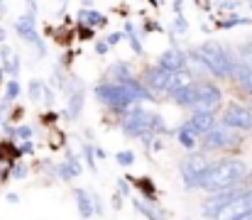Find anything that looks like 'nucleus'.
Here are the masks:
<instances>
[{
    "label": "nucleus",
    "mask_w": 252,
    "mask_h": 220,
    "mask_svg": "<svg viewBox=\"0 0 252 220\" xmlns=\"http://www.w3.org/2000/svg\"><path fill=\"white\" fill-rule=\"evenodd\" d=\"M123 132L127 137H147V135H162V132H167V127H164L162 115L130 105L123 118Z\"/></svg>",
    "instance_id": "obj_2"
},
{
    "label": "nucleus",
    "mask_w": 252,
    "mask_h": 220,
    "mask_svg": "<svg viewBox=\"0 0 252 220\" xmlns=\"http://www.w3.org/2000/svg\"><path fill=\"white\" fill-rule=\"evenodd\" d=\"M12 176H15V179H25V176H27V169L17 164V166H15V174H12Z\"/></svg>",
    "instance_id": "obj_36"
},
{
    "label": "nucleus",
    "mask_w": 252,
    "mask_h": 220,
    "mask_svg": "<svg viewBox=\"0 0 252 220\" xmlns=\"http://www.w3.org/2000/svg\"><path fill=\"white\" fill-rule=\"evenodd\" d=\"M223 125L240 130V132H248V130H252V110L243 108V105H230L223 113Z\"/></svg>",
    "instance_id": "obj_9"
},
{
    "label": "nucleus",
    "mask_w": 252,
    "mask_h": 220,
    "mask_svg": "<svg viewBox=\"0 0 252 220\" xmlns=\"http://www.w3.org/2000/svg\"><path fill=\"white\" fill-rule=\"evenodd\" d=\"M79 15H81V22H84V25H88V27H103V25L108 22V17H105L103 12L93 10V7H91V10H88V7H84Z\"/></svg>",
    "instance_id": "obj_20"
},
{
    "label": "nucleus",
    "mask_w": 252,
    "mask_h": 220,
    "mask_svg": "<svg viewBox=\"0 0 252 220\" xmlns=\"http://www.w3.org/2000/svg\"><path fill=\"white\" fill-rule=\"evenodd\" d=\"M59 171H62V174H59L62 179H71V176H74V171H71V164H69V161H66V164H62V166H59Z\"/></svg>",
    "instance_id": "obj_33"
},
{
    "label": "nucleus",
    "mask_w": 252,
    "mask_h": 220,
    "mask_svg": "<svg viewBox=\"0 0 252 220\" xmlns=\"http://www.w3.org/2000/svg\"><path fill=\"white\" fill-rule=\"evenodd\" d=\"M193 86H196V100H193L196 110H213L220 105L223 93L218 86H213V83H193Z\"/></svg>",
    "instance_id": "obj_8"
},
{
    "label": "nucleus",
    "mask_w": 252,
    "mask_h": 220,
    "mask_svg": "<svg viewBox=\"0 0 252 220\" xmlns=\"http://www.w3.org/2000/svg\"><path fill=\"white\" fill-rule=\"evenodd\" d=\"M115 161H118L120 166H132V164H135V154H132V152H118V154H115Z\"/></svg>",
    "instance_id": "obj_28"
},
{
    "label": "nucleus",
    "mask_w": 252,
    "mask_h": 220,
    "mask_svg": "<svg viewBox=\"0 0 252 220\" xmlns=\"http://www.w3.org/2000/svg\"><path fill=\"white\" fill-rule=\"evenodd\" d=\"M0 81H2V71H0Z\"/></svg>",
    "instance_id": "obj_46"
},
{
    "label": "nucleus",
    "mask_w": 252,
    "mask_h": 220,
    "mask_svg": "<svg viewBox=\"0 0 252 220\" xmlns=\"http://www.w3.org/2000/svg\"><path fill=\"white\" fill-rule=\"evenodd\" d=\"M198 5H201V7H208V0H198Z\"/></svg>",
    "instance_id": "obj_43"
},
{
    "label": "nucleus",
    "mask_w": 252,
    "mask_h": 220,
    "mask_svg": "<svg viewBox=\"0 0 252 220\" xmlns=\"http://www.w3.org/2000/svg\"><path fill=\"white\" fill-rule=\"evenodd\" d=\"M211 164L203 154H189L181 164H179V171H181V179H184V186L186 189H198L203 176L208 174Z\"/></svg>",
    "instance_id": "obj_4"
},
{
    "label": "nucleus",
    "mask_w": 252,
    "mask_h": 220,
    "mask_svg": "<svg viewBox=\"0 0 252 220\" xmlns=\"http://www.w3.org/2000/svg\"><path fill=\"white\" fill-rule=\"evenodd\" d=\"M213 123H216V118H213V113H211V110H196V113L184 123V127H181V130H184L186 135H191V137H198V135H203Z\"/></svg>",
    "instance_id": "obj_10"
},
{
    "label": "nucleus",
    "mask_w": 252,
    "mask_h": 220,
    "mask_svg": "<svg viewBox=\"0 0 252 220\" xmlns=\"http://www.w3.org/2000/svg\"><path fill=\"white\" fill-rule=\"evenodd\" d=\"M30 100H32V103L44 100L47 105H52L54 95H52V91H49V88H47L42 81H30Z\"/></svg>",
    "instance_id": "obj_18"
},
{
    "label": "nucleus",
    "mask_w": 252,
    "mask_h": 220,
    "mask_svg": "<svg viewBox=\"0 0 252 220\" xmlns=\"http://www.w3.org/2000/svg\"><path fill=\"white\" fill-rule=\"evenodd\" d=\"M20 152H22V154H32V152H34V147H32L30 140H25V145L20 147Z\"/></svg>",
    "instance_id": "obj_37"
},
{
    "label": "nucleus",
    "mask_w": 252,
    "mask_h": 220,
    "mask_svg": "<svg viewBox=\"0 0 252 220\" xmlns=\"http://www.w3.org/2000/svg\"><path fill=\"white\" fill-rule=\"evenodd\" d=\"M17 95H20V83L12 78V81L5 86V98H2V105H7V103H10V100H15Z\"/></svg>",
    "instance_id": "obj_25"
},
{
    "label": "nucleus",
    "mask_w": 252,
    "mask_h": 220,
    "mask_svg": "<svg viewBox=\"0 0 252 220\" xmlns=\"http://www.w3.org/2000/svg\"><path fill=\"white\" fill-rule=\"evenodd\" d=\"M245 176H248V164L243 159H223V161L211 164V169L203 176L198 189L216 193V191H223L228 186H238Z\"/></svg>",
    "instance_id": "obj_1"
},
{
    "label": "nucleus",
    "mask_w": 252,
    "mask_h": 220,
    "mask_svg": "<svg viewBox=\"0 0 252 220\" xmlns=\"http://www.w3.org/2000/svg\"><path fill=\"white\" fill-rule=\"evenodd\" d=\"M0 5H2V0H0Z\"/></svg>",
    "instance_id": "obj_48"
},
{
    "label": "nucleus",
    "mask_w": 252,
    "mask_h": 220,
    "mask_svg": "<svg viewBox=\"0 0 252 220\" xmlns=\"http://www.w3.org/2000/svg\"><path fill=\"white\" fill-rule=\"evenodd\" d=\"M176 27H179V30H181V32H184V30H186V22H184V20H181V17H176Z\"/></svg>",
    "instance_id": "obj_41"
},
{
    "label": "nucleus",
    "mask_w": 252,
    "mask_h": 220,
    "mask_svg": "<svg viewBox=\"0 0 252 220\" xmlns=\"http://www.w3.org/2000/svg\"><path fill=\"white\" fill-rule=\"evenodd\" d=\"M235 220H252V211H248V213H243V216H238Z\"/></svg>",
    "instance_id": "obj_42"
},
{
    "label": "nucleus",
    "mask_w": 252,
    "mask_h": 220,
    "mask_svg": "<svg viewBox=\"0 0 252 220\" xmlns=\"http://www.w3.org/2000/svg\"><path fill=\"white\" fill-rule=\"evenodd\" d=\"M250 5H252V0H250Z\"/></svg>",
    "instance_id": "obj_49"
},
{
    "label": "nucleus",
    "mask_w": 252,
    "mask_h": 220,
    "mask_svg": "<svg viewBox=\"0 0 252 220\" xmlns=\"http://www.w3.org/2000/svg\"><path fill=\"white\" fill-rule=\"evenodd\" d=\"M15 30H17V34H20L25 42H32V44L39 49V54H44V44H42V39H39V34H37V30H34V12L20 17V20L15 22Z\"/></svg>",
    "instance_id": "obj_11"
},
{
    "label": "nucleus",
    "mask_w": 252,
    "mask_h": 220,
    "mask_svg": "<svg viewBox=\"0 0 252 220\" xmlns=\"http://www.w3.org/2000/svg\"><path fill=\"white\" fill-rule=\"evenodd\" d=\"M123 86H125V91L135 98V100H150L152 98V93H150V88L147 86H142L135 76H130V78H125L123 81Z\"/></svg>",
    "instance_id": "obj_16"
},
{
    "label": "nucleus",
    "mask_w": 252,
    "mask_h": 220,
    "mask_svg": "<svg viewBox=\"0 0 252 220\" xmlns=\"http://www.w3.org/2000/svg\"><path fill=\"white\" fill-rule=\"evenodd\" d=\"M120 39H123V34H120V32H113V34H108L105 44H108V47H115V44H118Z\"/></svg>",
    "instance_id": "obj_34"
},
{
    "label": "nucleus",
    "mask_w": 252,
    "mask_h": 220,
    "mask_svg": "<svg viewBox=\"0 0 252 220\" xmlns=\"http://www.w3.org/2000/svg\"><path fill=\"white\" fill-rule=\"evenodd\" d=\"M84 110V91H74L71 98H69V110H66V118L76 120Z\"/></svg>",
    "instance_id": "obj_22"
},
{
    "label": "nucleus",
    "mask_w": 252,
    "mask_h": 220,
    "mask_svg": "<svg viewBox=\"0 0 252 220\" xmlns=\"http://www.w3.org/2000/svg\"><path fill=\"white\" fill-rule=\"evenodd\" d=\"M193 57L213 73V76H218V78H228V76L233 73V66H235L230 52H228L223 44H218V42H206V44H201V47L193 52Z\"/></svg>",
    "instance_id": "obj_3"
},
{
    "label": "nucleus",
    "mask_w": 252,
    "mask_h": 220,
    "mask_svg": "<svg viewBox=\"0 0 252 220\" xmlns=\"http://www.w3.org/2000/svg\"><path fill=\"white\" fill-rule=\"evenodd\" d=\"M243 64H245L248 69H252V42L243 49Z\"/></svg>",
    "instance_id": "obj_32"
},
{
    "label": "nucleus",
    "mask_w": 252,
    "mask_h": 220,
    "mask_svg": "<svg viewBox=\"0 0 252 220\" xmlns=\"http://www.w3.org/2000/svg\"><path fill=\"white\" fill-rule=\"evenodd\" d=\"M95 98H98L100 103L115 108V110H127V108L135 103V98L125 91L123 83H103V86H98V88H95Z\"/></svg>",
    "instance_id": "obj_5"
},
{
    "label": "nucleus",
    "mask_w": 252,
    "mask_h": 220,
    "mask_svg": "<svg viewBox=\"0 0 252 220\" xmlns=\"http://www.w3.org/2000/svg\"><path fill=\"white\" fill-rule=\"evenodd\" d=\"M159 66H162V69H167V71L184 69V66H186V54H184V52H179L176 47H171V49H167V52L159 57Z\"/></svg>",
    "instance_id": "obj_13"
},
{
    "label": "nucleus",
    "mask_w": 252,
    "mask_h": 220,
    "mask_svg": "<svg viewBox=\"0 0 252 220\" xmlns=\"http://www.w3.org/2000/svg\"><path fill=\"white\" fill-rule=\"evenodd\" d=\"M171 95V100L176 103V105H181V108H193V100H196V86L193 83H189V86H184V88H179V91H174V93H169Z\"/></svg>",
    "instance_id": "obj_17"
},
{
    "label": "nucleus",
    "mask_w": 252,
    "mask_h": 220,
    "mask_svg": "<svg viewBox=\"0 0 252 220\" xmlns=\"http://www.w3.org/2000/svg\"><path fill=\"white\" fill-rule=\"evenodd\" d=\"M79 37H81V39H93V37H95V34H93V27H88V25L81 27V34H79Z\"/></svg>",
    "instance_id": "obj_35"
},
{
    "label": "nucleus",
    "mask_w": 252,
    "mask_h": 220,
    "mask_svg": "<svg viewBox=\"0 0 252 220\" xmlns=\"http://www.w3.org/2000/svg\"><path fill=\"white\" fill-rule=\"evenodd\" d=\"M169 73L167 69H162L159 64L157 66H152V69H147L145 73V83L152 88V91H167V81H169Z\"/></svg>",
    "instance_id": "obj_12"
},
{
    "label": "nucleus",
    "mask_w": 252,
    "mask_h": 220,
    "mask_svg": "<svg viewBox=\"0 0 252 220\" xmlns=\"http://www.w3.org/2000/svg\"><path fill=\"white\" fill-rule=\"evenodd\" d=\"M189 83H193L191 71H186V69H176V71L169 73L167 93H174V91H179V88H184V86H189Z\"/></svg>",
    "instance_id": "obj_15"
},
{
    "label": "nucleus",
    "mask_w": 252,
    "mask_h": 220,
    "mask_svg": "<svg viewBox=\"0 0 252 220\" xmlns=\"http://www.w3.org/2000/svg\"><path fill=\"white\" fill-rule=\"evenodd\" d=\"M84 2V7H88V5H93V0H81Z\"/></svg>",
    "instance_id": "obj_45"
},
{
    "label": "nucleus",
    "mask_w": 252,
    "mask_h": 220,
    "mask_svg": "<svg viewBox=\"0 0 252 220\" xmlns=\"http://www.w3.org/2000/svg\"><path fill=\"white\" fill-rule=\"evenodd\" d=\"M230 76L235 78V83H238V88H240L243 93L252 95V69H248L245 64H235Z\"/></svg>",
    "instance_id": "obj_14"
},
{
    "label": "nucleus",
    "mask_w": 252,
    "mask_h": 220,
    "mask_svg": "<svg viewBox=\"0 0 252 220\" xmlns=\"http://www.w3.org/2000/svg\"><path fill=\"white\" fill-rule=\"evenodd\" d=\"M176 137H179V142L186 147L189 152H191V149H193V145H196V142H193V137H191V135H186L184 130H179V132H176Z\"/></svg>",
    "instance_id": "obj_31"
},
{
    "label": "nucleus",
    "mask_w": 252,
    "mask_h": 220,
    "mask_svg": "<svg viewBox=\"0 0 252 220\" xmlns=\"http://www.w3.org/2000/svg\"><path fill=\"white\" fill-rule=\"evenodd\" d=\"M135 208L150 220H164V213H157V208H152V206H150L147 201H142V198H135Z\"/></svg>",
    "instance_id": "obj_23"
},
{
    "label": "nucleus",
    "mask_w": 252,
    "mask_h": 220,
    "mask_svg": "<svg viewBox=\"0 0 252 220\" xmlns=\"http://www.w3.org/2000/svg\"><path fill=\"white\" fill-rule=\"evenodd\" d=\"M0 42H5V30L0 27Z\"/></svg>",
    "instance_id": "obj_44"
},
{
    "label": "nucleus",
    "mask_w": 252,
    "mask_h": 220,
    "mask_svg": "<svg viewBox=\"0 0 252 220\" xmlns=\"http://www.w3.org/2000/svg\"><path fill=\"white\" fill-rule=\"evenodd\" d=\"M84 157H86V164L91 166V171H95V152H93V147L91 145L84 147Z\"/></svg>",
    "instance_id": "obj_30"
},
{
    "label": "nucleus",
    "mask_w": 252,
    "mask_h": 220,
    "mask_svg": "<svg viewBox=\"0 0 252 220\" xmlns=\"http://www.w3.org/2000/svg\"><path fill=\"white\" fill-rule=\"evenodd\" d=\"M110 71L115 73V78H118V83H123L125 78H130L132 76V71L127 69V64H123V62H118V64H113V69Z\"/></svg>",
    "instance_id": "obj_26"
},
{
    "label": "nucleus",
    "mask_w": 252,
    "mask_h": 220,
    "mask_svg": "<svg viewBox=\"0 0 252 220\" xmlns=\"http://www.w3.org/2000/svg\"><path fill=\"white\" fill-rule=\"evenodd\" d=\"M186 220H193V218H186Z\"/></svg>",
    "instance_id": "obj_47"
},
{
    "label": "nucleus",
    "mask_w": 252,
    "mask_h": 220,
    "mask_svg": "<svg viewBox=\"0 0 252 220\" xmlns=\"http://www.w3.org/2000/svg\"><path fill=\"white\" fill-rule=\"evenodd\" d=\"M240 145V137L233 132V127L228 125H211L203 132V147L206 149H230V147Z\"/></svg>",
    "instance_id": "obj_6"
},
{
    "label": "nucleus",
    "mask_w": 252,
    "mask_h": 220,
    "mask_svg": "<svg viewBox=\"0 0 252 220\" xmlns=\"http://www.w3.org/2000/svg\"><path fill=\"white\" fill-rule=\"evenodd\" d=\"M74 193H76V206H79L81 218H91V216H93V203H91L88 191H84V189H76Z\"/></svg>",
    "instance_id": "obj_21"
},
{
    "label": "nucleus",
    "mask_w": 252,
    "mask_h": 220,
    "mask_svg": "<svg viewBox=\"0 0 252 220\" xmlns=\"http://www.w3.org/2000/svg\"><path fill=\"white\" fill-rule=\"evenodd\" d=\"M120 193H123V196H130V186H127V181H120Z\"/></svg>",
    "instance_id": "obj_40"
},
{
    "label": "nucleus",
    "mask_w": 252,
    "mask_h": 220,
    "mask_svg": "<svg viewBox=\"0 0 252 220\" xmlns=\"http://www.w3.org/2000/svg\"><path fill=\"white\" fill-rule=\"evenodd\" d=\"M135 186L142 189V193H145L150 201L155 198V184H152V181H147V179H135Z\"/></svg>",
    "instance_id": "obj_27"
},
{
    "label": "nucleus",
    "mask_w": 252,
    "mask_h": 220,
    "mask_svg": "<svg viewBox=\"0 0 252 220\" xmlns=\"http://www.w3.org/2000/svg\"><path fill=\"white\" fill-rule=\"evenodd\" d=\"M10 135H12V137H20V140H32V135H34V132H32V127H27V125H22V127H17V130H12Z\"/></svg>",
    "instance_id": "obj_29"
},
{
    "label": "nucleus",
    "mask_w": 252,
    "mask_h": 220,
    "mask_svg": "<svg viewBox=\"0 0 252 220\" xmlns=\"http://www.w3.org/2000/svg\"><path fill=\"white\" fill-rule=\"evenodd\" d=\"M0 59H2L5 73H10L12 78L20 73V59H17V54H15L10 47H0Z\"/></svg>",
    "instance_id": "obj_19"
},
{
    "label": "nucleus",
    "mask_w": 252,
    "mask_h": 220,
    "mask_svg": "<svg viewBox=\"0 0 252 220\" xmlns=\"http://www.w3.org/2000/svg\"><path fill=\"white\" fill-rule=\"evenodd\" d=\"M238 5V0H223L220 2V10H228V7H235Z\"/></svg>",
    "instance_id": "obj_39"
},
{
    "label": "nucleus",
    "mask_w": 252,
    "mask_h": 220,
    "mask_svg": "<svg viewBox=\"0 0 252 220\" xmlns=\"http://www.w3.org/2000/svg\"><path fill=\"white\" fill-rule=\"evenodd\" d=\"M252 211V189L238 193L235 198H230L228 203H223L216 213H213V220H235L238 216Z\"/></svg>",
    "instance_id": "obj_7"
},
{
    "label": "nucleus",
    "mask_w": 252,
    "mask_h": 220,
    "mask_svg": "<svg viewBox=\"0 0 252 220\" xmlns=\"http://www.w3.org/2000/svg\"><path fill=\"white\" fill-rule=\"evenodd\" d=\"M125 37L130 39L132 52H135V54H142V44H140V39H137V32H135V25H132V22H125Z\"/></svg>",
    "instance_id": "obj_24"
},
{
    "label": "nucleus",
    "mask_w": 252,
    "mask_h": 220,
    "mask_svg": "<svg viewBox=\"0 0 252 220\" xmlns=\"http://www.w3.org/2000/svg\"><path fill=\"white\" fill-rule=\"evenodd\" d=\"M108 49H110V47H108L105 42H98V44H95V52H98V54H108Z\"/></svg>",
    "instance_id": "obj_38"
}]
</instances>
